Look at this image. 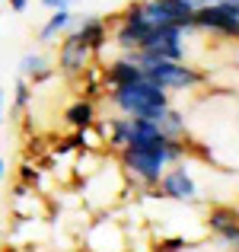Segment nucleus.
<instances>
[{
	"instance_id": "obj_1",
	"label": "nucleus",
	"mask_w": 239,
	"mask_h": 252,
	"mask_svg": "<svg viewBox=\"0 0 239 252\" xmlns=\"http://www.w3.org/2000/svg\"><path fill=\"white\" fill-rule=\"evenodd\" d=\"M109 102L124 118H150V122H159L166 115V109L172 105V96L163 86H156L153 80L137 77V80H128V83L115 86V90H109Z\"/></svg>"
},
{
	"instance_id": "obj_2",
	"label": "nucleus",
	"mask_w": 239,
	"mask_h": 252,
	"mask_svg": "<svg viewBox=\"0 0 239 252\" xmlns=\"http://www.w3.org/2000/svg\"><path fill=\"white\" fill-rule=\"evenodd\" d=\"M185 141H169L166 147H121L118 163L128 176L141 179L144 189H156L159 176L172 166L176 160H185Z\"/></svg>"
},
{
	"instance_id": "obj_3",
	"label": "nucleus",
	"mask_w": 239,
	"mask_h": 252,
	"mask_svg": "<svg viewBox=\"0 0 239 252\" xmlns=\"http://www.w3.org/2000/svg\"><path fill=\"white\" fill-rule=\"evenodd\" d=\"M131 61L141 67V74L147 80H153L156 86H163L166 93H185V90H198L208 83V74L185 61H166V58H150L141 51H124Z\"/></svg>"
},
{
	"instance_id": "obj_4",
	"label": "nucleus",
	"mask_w": 239,
	"mask_h": 252,
	"mask_svg": "<svg viewBox=\"0 0 239 252\" xmlns=\"http://www.w3.org/2000/svg\"><path fill=\"white\" fill-rule=\"evenodd\" d=\"M191 6L185 0H134L124 6V16H137L141 23H147L150 29L156 26H191Z\"/></svg>"
},
{
	"instance_id": "obj_5",
	"label": "nucleus",
	"mask_w": 239,
	"mask_h": 252,
	"mask_svg": "<svg viewBox=\"0 0 239 252\" xmlns=\"http://www.w3.org/2000/svg\"><path fill=\"white\" fill-rule=\"evenodd\" d=\"M191 29L214 38H239V16L223 3H208L191 13Z\"/></svg>"
},
{
	"instance_id": "obj_6",
	"label": "nucleus",
	"mask_w": 239,
	"mask_h": 252,
	"mask_svg": "<svg viewBox=\"0 0 239 252\" xmlns=\"http://www.w3.org/2000/svg\"><path fill=\"white\" fill-rule=\"evenodd\" d=\"M92 55H96V51L80 42L74 29H67L61 35V48H58V67H61L64 77L77 80V77H83L86 70L92 67Z\"/></svg>"
},
{
	"instance_id": "obj_7",
	"label": "nucleus",
	"mask_w": 239,
	"mask_h": 252,
	"mask_svg": "<svg viewBox=\"0 0 239 252\" xmlns=\"http://www.w3.org/2000/svg\"><path fill=\"white\" fill-rule=\"evenodd\" d=\"M156 191L163 198H172V201H195L198 182H195V176H191L188 163H185V160H176V163H172V166L159 176Z\"/></svg>"
},
{
	"instance_id": "obj_8",
	"label": "nucleus",
	"mask_w": 239,
	"mask_h": 252,
	"mask_svg": "<svg viewBox=\"0 0 239 252\" xmlns=\"http://www.w3.org/2000/svg\"><path fill=\"white\" fill-rule=\"evenodd\" d=\"M208 230L220 246L233 249L239 243V211L236 208H210L208 211Z\"/></svg>"
},
{
	"instance_id": "obj_9",
	"label": "nucleus",
	"mask_w": 239,
	"mask_h": 252,
	"mask_svg": "<svg viewBox=\"0 0 239 252\" xmlns=\"http://www.w3.org/2000/svg\"><path fill=\"white\" fill-rule=\"evenodd\" d=\"M137 77H144L141 67H137L124 51L118 58H112V61L102 67V86H105V90H115V86H121V83H128V80H137Z\"/></svg>"
},
{
	"instance_id": "obj_10",
	"label": "nucleus",
	"mask_w": 239,
	"mask_h": 252,
	"mask_svg": "<svg viewBox=\"0 0 239 252\" xmlns=\"http://www.w3.org/2000/svg\"><path fill=\"white\" fill-rule=\"evenodd\" d=\"M77 19H80V16H77L74 10H51V16H48V23H45V29L38 32V42H42V45H55L67 29H74Z\"/></svg>"
},
{
	"instance_id": "obj_11",
	"label": "nucleus",
	"mask_w": 239,
	"mask_h": 252,
	"mask_svg": "<svg viewBox=\"0 0 239 252\" xmlns=\"http://www.w3.org/2000/svg\"><path fill=\"white\" fill-rule=\"evenodd\" d=\"M64 122L70 125V128H92L96 125V102L92 99H74V102L64 109Z\"/></svg>"
},
{
	"instance_id": "obj_12",
	"label": "nucleus",
	"mask_w": 239,
	"mask_h": 252,
	"mask_svg": "<svg viewBox=\"0 0 239 252\" xmlns=\"http://www.w3.org/2000/svg\"><path fill=\"white\" fill-rule=\"evenodd\" d=\"M51 61L45 55H38V51H29V55H23V61H19V77H26L29 80L32 77V83H45V80H51Z\"/></svg>"
},
{
	"instance_id": "obj_13",
	"label": "nucleus",
	"mask_w": 239,
	"mask_h": 252,
	"mask_svg": "<svg viewBox=\"0 0 239 252\" xmlns=\"http://www.w3.org/2000/svg\"><path fill=\"white\" fill-rule=\"evenodd\" d=\"M159 131H163L166 137H172V141H185V112L176 109V105H169L166 115L159 118Z\"/></svg>"
},
{
	"instance_id": "obj_14",
	"label": "nucleus",
	"mask_w": 239,
	"mask_h": 252,
	"mask_svg": "<svg viewBox=\"0 0 239 252\" xmlns=\"http://www.w3.org/2000/svg\"><path fill=\"white\" fill-rule=\"evenodd\" d=\"M29 80H26V77H19L16 80V86H13V102H16V112H26L29 109Z\"/></svg>"
},
{
	"instance_id": "obj_15",
	"label": "nucleus",
	"mask_w": 239,
	"mask_h": 252,
	"mask_svg": "<svg viewBox=\"0 0 239 252\" xmlns=\"http://www.w3.org/2000/svg\"><path fill=\"white\" fill-rule=\"evenodd\" d=\"M38 3H42L45 10H70L77 0H38Z\"/></svg>"
},
{
	"instance_id": "obj_16",
	"label": "nucleus",
	"mask_w": 239,
	"mask_h": 252,
	"mask_svg": "<svg viewBox=\"0 0 239 252\" xmlns=\"http://www.w3.org/2000/svg\"><path fill=\"white\" fill-rule=\"evenodd\" d=\"M6 3H10V10H13V13H26L32 0H6Z\"/></svg>"
},
{
	"instance_id": "obj_17",
	"label": "nucleus",
	"mask_w": 239,
	"mask_h": 252,
	"mask_svg": "<svg viewBox=\"0 0 239 252\" xmlns=\"http://www.w3.org/2000/svg\"><path fill=\"white\" fill-rule=\"evenodd\" d=\"M3 99H6V90L0 86V125H3Z\"/></svg>"
},
{
	"instance_id": "obj_18",
	"label": "nucleus",
	"mask_w": 239,
	"mask_h": 252,
	"mask_svg": "<svg viewBox=\"0 0 239 252\" xmlns=\"http://www.w3.org/2000/svg\"><path fill=\"white\" fill-rule=\"evenodd\" d=\"M3 176H6V160L0 157V179H3Z\"/></svg>"
},
{
	"instance_id": "obj_19",
	"label": "nucleus",
	"mask_w": 239,
	"mask_h": 252,
	"mask_svg": "<svg viewBox=\"0 0 239 252\" xmlns=\"http://www.w3.org/2000/svg\"><path fill=\"white\" fill-rule=\"evenodd\" d=\"M0 252H19V249H16V246H3Z\"/></svg>"
},
{
	"instance_id": "obj_20",
	"label": "nucleus",
	"mask_w": 239,
	"mask_h": 252,
	"mask_svg": "<svg viewBox=\"0 0 239 252\" xmlns=\"http://www.w3.org/2000/svg\"><path fill=\"white\" fill-rule=\"evenodd\" d=\"M233 252H239V243H236V246H233Z\"/></svg>"
},
{
	"instance_id": "obj_21",
	"label": "nucleus",
	"mask_w": 239,
	"mask_h": 252,
	"mask_svg": "<svg viewBox=\"0 0 239 252\" xmlns=\"http://www.w3.org/2000/svg\"><path fill=\"white\" fill-rule=\"evenodd\" d=\"M210 3H223V0H210Z\"/></svg>"
}]
</instances>
